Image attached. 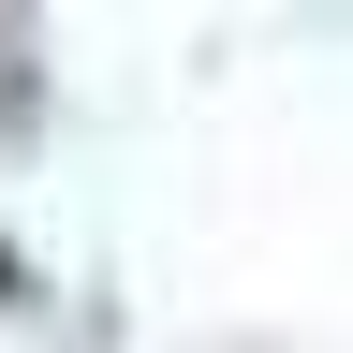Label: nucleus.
Masks as SVG:
<instances>
[{
	"mask_svg": "<svg viewBox=\"0 0 353 353\" xmlns=\"http://www.w3.org/2000/svg\"><path fill=\"white\" fill-rule=\"evenodd\" d=\"M15 294H30V265H15V250H0V309H15Z\"/></svg>",
	"mask_w": 353,
	"mask_h": 353,
	"instance_id": "1",
	"label": "nucleus"
}]
</instances>
